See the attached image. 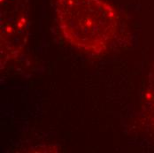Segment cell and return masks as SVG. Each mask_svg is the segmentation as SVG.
<instances>
[{"instance_id": "6da1fadb", "label": "cell", "mask_w": 154, "mask_h": 153, "mask_svg": "<svg viewBox=\"0 0 154 153\" xmlns=\"http://www.w3.org/2000/svg\"><path fill=\"white\" fill-rule=\"evenodd\" d=\"M57 18L70 44L94 53L104 50L116 32L115 14L102 0H60Z\"/></svg>"}, {"instance_id": "7a4b0ae2", "label": "cell", "mask_w": 154, "mask_h": 153, "mask_svg": "<svg viewBox=\"0 0 154 153\" xmlns=\"http://www.w3.org/2000/svg\"><path fill=\"white\" fill-rule=\"evenodd\" d=\"M143 102L144 113L150 122L154 125V65L149 75Z\"/></svg>"}]
</instances>
